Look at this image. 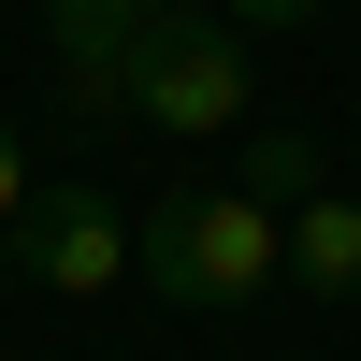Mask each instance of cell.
Returning <instances> with one entry per match:
<instances>
[{
    "instance_id": "1",
    "label": "cell",
    "mask_w": 361,
    "mask_h": 361,
    "mask_svg": "<svg viewBox=\"0 0 361 361\" xmlns=\"http://www.w3.org/2000/svg\"><path fill=\"white\" fill-rule=\"evenodd\" d=\"M130 246H145L159 304H275L289 289V202H260V188H159L130 217Z\"/></svg>"
},
{
    "instance_id": "8",
    "label": "cell",
    "mask_w": 361,
    "mask_h": 361,
    "mask_svg": "<svg viewBox=\"0 0 361 361\" xmlns=\"http://www.w3.org/2000/svg\"><path fill=\"white\" fill-rule=\"evenodd\" d=\"M15 217H29V159H15V116H0V246H15Z\"/></svg>"
},
{
    "instance_id": "5",
    "label": "cell",
    "mask_w": 361,
    "mask_h": 361,
    "mask_svg": "<svg viewBox=\"0 0 361 361\" xmlns=\"http://www.w3.org/2000/svg\"><path fill=\"white\" fill-rule=\"evenodd\" d=\"M289 289H304V304H361V202L347 188L289 202Z\"/></svg>"
},
{
    "instance_id": "6",
    "label": "cell",
    "mask_w": 361,
    "mask_h": 361,
    "mask_svg": "<svg viewBox=\"0 0 361 361\" xmlns=\"http://www.w3.org/2000/svg\"><path fill=\"white\" fill-rule=\"evenodd\" d=\"M246 188H260V202H304V188H318V145H304V130H260V145H246Z\"/></svg>"
},
{
    "instance_id": "4",
    "label": "cell",
    "mask_w": 361,
    "mask_h": 361,
    "mask_svg": "<svg viewBox=\"0 0 361 361\" xmlns=\"http://www.w3.org/2000/svg\"><path fill=\"white\" fill-rule=\"evenodd\" d=\"M188 0H44V44H58V102L87 130H116V87H130L145 29H173Z\"/></svg>"
},
{
    "instance_id": "7",
    "label": "cell",
    "mask_w": 361,
    "mask_h": 361,
    "mask_svg": "<svg viewBox=\"0 0 361 361\" xmlns=\"http://www.w3.org/2000/svg\"><path fill=\"white\" fill-rule=\"evenodd\" d=\"M217 15H231V29H318L333 0H217Z\"/></svg>"
},
{
    "instance_id": "3",
    "label": "cell",
    "mask_w": 361,
    "mask_h": 361,
    "mask_svg": "<svg viewBox=\"0 0 361 361\" xmlns=\"http://www.w3.org/2000/svg\"><path fill=\"white\" fill-rule=\"evenodd\" d=\"M0 275H29L44 304H102V289L145 275V246H130V217H116L102 188H29L15 246H0Z\"/></svg>"
},
{
    "instance_id": "2",
    "label": "cell",
    "mask_w": 361,
    "mask_h": 361,
    "mask_svg": "<svg viewBox=\"0 0 361 361\" xmlns=\"http://www.w3.org/2000/svg\"><path fill=\"white\" fill-rule=\"evenodd\" d=\"M116 116L130 130H173V145H202V130H231L246 116V29L231 15H173V29H145V58H130V87H116Z\"/></svg>"
}]
</instances>
